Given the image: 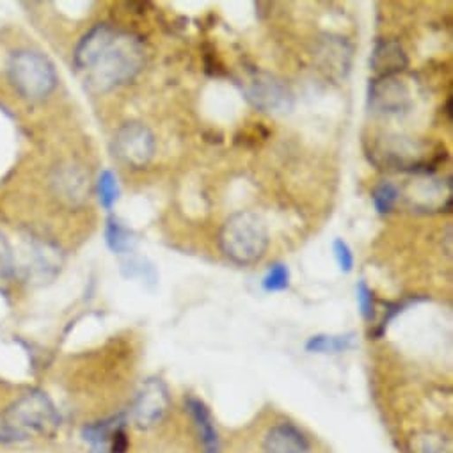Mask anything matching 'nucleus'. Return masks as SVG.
Listing matches in <instances>:
<instances>
[{
    "label": "nucleus",
    "mask_w": 453,
    "mask_h": 453,
    "mask_svg": "<svg viewBox=\"0 0 453 453\" xmlns=\"http://www.w3.org/2000/svg\"><path fill=\"white\" fill-rule=\"evenodd\" d=\"M142 40L109 24L95 26L77 45L73 65L91 93H109L132 82L144 68Z\"/></svg>",
    "instance_id": "obj_1"
},
{
    "label": "nucleus",
    "mask_w": 453,
    "mask_h": 453,
    "mask_svg": "<svg viewBox=\"0 0 453 453\" xmlns=\"http://www.w3.org/2000/svg\"><path fill=\"white\" fill-rule=\"evenodd\" d=\"M219 244L234 264L253 265L265 257L269 248L267 224L255 211H237L222 224Z\"/></svg>",
    "instance_id": "obj_2"
},
{
    "label": "nucleus",
    "mask_w": 453,
    "mask_h": 453,
    "mask_svg": "<svg viewBox=\"0 0 453 453\" xmlns=\"http://www.w3.org/2000/svg\"><path fill=\"white\" fill-rule=\"evenodd\" d=\"M6 72L15 91L29 102L45 100L58 88V72L52 61L38 50L22 49L12 54Z\"/></svg>",
    "instance_id": "obj_3"
},
{
    "label": "nucleus",
    "mask_w": 453,
    "mask_h": 453,
    "mask_svg": "<svg viewBox=\"0 0 453 453\" xmlns=\"http://www.w3.org/2000/svg\"><path fill=\"white\" fill-rule=\"evenodd\" d=\"M59 426V414L52 400L42 391H29L4 412V430L12 437L49 435Z\"/></svg>",
    "instance_id": "obj_4"
},
{
    "label": "nucleus",
    "mask_w": 453,
    "mask_h": 453,
    "mask_svg": "<svg viewBox=\"0 0 453 453\" xmlns=\"http://www.w3.org/2000/svg\"><path fill=\"white\" fill-rule=\"evenodd\" d=\"M155 146L153 132L142 123H127L114 137V155L134 169H142L151 162Z\"/></svg>",
    "instance_id": "obj_5"
},
{
    "label": "nucleus",
    "mask_w": 453,
    "mask_h": 453,
    "mask_svg": "<svg viewBox=\"0 0 453 453\" xmlns=\"http://www.w3.org/2000/svg\"><path fill=\"white\" fill-rule=\"evenodd\" d=\"M246 95L262 112H287L292 107L290 89L267 73H255L246 86Z\"/></svg>",
    "instance_id": "obj_6"
},
{
    "label": "nucleus",
    "mask_w": 453,
    "mask_h": 453,
    "mask_svg": "<svg viewBox=\"0 0 453 453\" xmlns=\"http://www.w3.org/2000/svg\"><path fill=\"white\" fill-rule=\"evenodd\" d=\"M169 409V393L160 379H150L142 384L134 402V421L141 428L157 425Z\"/></svg>",
    "instance_id": "obj_7"
},
{
    "label": "nucleus",
    "mask_w": 453,
    "mask_h": 453,
    "mask_svg": "<svg viewBox=\"0 0 453 453\" xmlns=\"http://www.w3.org/2000/svg\"><path fill=\"white\" fill-rule=\"evenodd\" d=\"M370 107L386 116L402 114L411 107V91L398 77L375 79L370 84Z\"/></svg>",
    "instance_id": "obj_8"
},
{
    "label": "nucleus",
    "mask_w": 453,
    "mask_h": 453,
    "mask_svg": "<svg viewBox=\"0 0 453 453\" xmlns=\"http://www.w3.org/2000/svg\"><path fill=\"white\" fill-rule=\"evenodd\" d=\"M264 453H311V444L296 425L280 423L267 432Z\"/></svg>",
    "instance_id": "obj_9"
},
{
    "label": "nucleus",
    "mask_w": 453,
    "mask_h": 453,
    "mask_svg": "<svg viewBox=\"0 0 453 453\" xmlns=\"http://www.w3.org/2000/svg\"><path fill=\"white\" fill-rule=\"evenodd\" d=\"M407 54L395 40H379L370 58L372 70L380 77H396L407 68Z\"/></svg>",
    "instance_id": "obj_10"
},
{
    "label": "nucleus",
    "mask_w": 453,
    "mask_h": 453,
    "mask_svg": "<svg viewBox=\"0 0 453 453\" xmlns=\"http://www.w3.org/2000/svg\"><path fill=\"white\" fill-rule=\"evenodd\" d=\"M61 251L43 241H35L31 244L29 251V264H27V274L29 278H35L38 281H49L54 280L61 271Z\"/></svg>",
    "instance_id": "obj_11"
},
{
    "label": "nucleus",
    "mask_w": 453,
    "mask_h": 453,
    "mask_svg": "<svg viewBox=\"0 0 453 453\" xmlns=\"http://www.w3.org/2000/svg\"><path fill=\"white\" fill-rule=\"evenodd\" d=\"M320 65L324 70L336 73L338 77H345L350 68V59H352V47L345 38L338 36H327L320 43Z\"/></svg>",
    "instance_id": "obj_12"
},
{
    "label": "nucleus",
    "mask_w": 453,
    "mask_h": 453,
    "mask_svg": "<svg viewBox=\"0 0 453 453\" xmlns=\"http://www.w3.org/2000/svg\"><path fill=\"white\" fill-rule=\"evenodd\" d=\"M185 405L201 434V439L204 442V453L220 451L219 434H217V428H215V423H213V418H211L208 407L199 398H194V396H188Z\"/></svg>",
    "instance_id": "obj_13"
},
{
    "label": "nucleus",
    "mask_w": 453,
    "mask_h": 453,
    "mask_svg": "<svg viewBox=\"0 0 453 453\" xmlns=\"http://www.w3.org/2000/svg\"><path fill=\"white\" fill-rule=\"evenodd\" d=\"M54 185L58 194L70 201V203H81L88 196V178L84 173L77 167H61L58 169L54 176Z\"/></svg>",
    "instance_id": "obj_14"
},
{
    "label": "nucleus",
    "mask_w": 453,
    "mask_h": 453,
    "mask_svg": "<svg viewBox=\"0 0 453 453\" xmlns=\"http://www.w3.org/2000/svg\"><path fill=\"white\" fill-rule=\"evenodd\" d=\"M105 237H107L109 248H111L114 253H118V255L130 253L132 248H134V244H135L134 234L127 228V226H123L116 217H111V219L107 220Z\"/></svg>",
    "instance_id": "obj_15"
},
{
    "label": "nucleus",
    "mask_w": 453,
    "mask_h": 453,
    "mask_svg": "<svg viewBox=\"0 0 453 453\" xmlns=\"http://www.w3.org/2000/svg\"><path fill=\"white\" fill-rule=\"evenodd\" d=\"M352 347V334L347 336H311L306 343V350L311 354H340Z\"/></svg>",
    "instance_id": "obj_16"
},
{
    "label": "nucleus",
    "mask_w": 453,
    "mask_h": 453,
    "mask_svg": "<svg viewBox=\"0 0 453 453\" xmlns=\"http://www.w3.org/2000/svg\"><path fill=\"white\" fill-rule=\"evenodd\" d=\"M372 197L379 213H389L400 197V190L393 183L382 181L380 185L375 187Z\"/></svg>",
    "instance_id": "obj_17"
},
{
    "label": "nucleus",
    "mask_w": 453,
    "mask_h": 453,
    "mask_svg": "<svg viewBox=\"0 0 453 453\" xmlns=\"http://www.w3.org/2000/svg\"><path fill=\"white\" fill-rule=\"evenodd\" d=\"M119 196V187H118V178L112 171H104L98 178V199L104 208L111 210L112 204L118 201Z\"/></svg>",
    "instance_id": "obj_18"
},
{
    "label": "nucleus",
    "mask_w": 453,
    "mask_h": 453,
    "mask_svg": "<svg viewBox=\"0 0 453 453\" xmlns=\"http://www.w3.org/2000/svg\"><path fill=\"white\" fill-rule=\"evenodd\" d=\"M264 290L265 292H281L290 285V271L283 264H276L269 269L267 276L264 278Z\"/></svg>",
    "instance_id": "obj_19"
},
{
    "label": "nucleus",
    "mask_w": 453,
    "mask_h": 453,
    "mask_svg": "<svg viewBox=\"0 0 453 453\" xmlns=\"http://www.w3.org/2000/svg\"><path fill=\"white\" fill-rule=\"evenodd\" d=\"M356 294H357V304L363 319L372 320L375 317V303H373L372 288L365 281H359L356 287Z\"/></svg>",
    "instance_id": "obj_20"
},
{
    "label": "nucleus",
    "mask_w": 453,
    "mask_h": 453,
    "mask_svg": "<svg viewBox=\"0 0 453 453\" xmlns=\"http://www.w3.org/2000/svg\"><path fill=\"white\" fill-rule=\"evenodd\" d=\"M15 273V255L8 239L0 234V280H6Z\"/></svg>",
    "instance_id": "obj_21"
},
{
    "label": "nucleus",
    "mask_w": 453,
    "mask_h": 453,
    "mask_svg": "<svg viewBox=\"0 0 453 453\" xmlns=\"http://www.w3.org/2000/svg\"><path fill=\"white\" fill-rule=\"evenodd\" d=\"M333 251H334V258H336L342 273L349 274L354 267V255H352L350 248L347 246V242H343L342 239H336L333 244Z\"/></svg>",
    "instance_id": "obj_22"
},
{
    "label": "nucleus",
    "mask_w": 453,
    "mask_h": 453,
    "mask_svg": "<svg viewBox=\"0 0 453 453\" xmlns=\"http://www.w3.org/2000/svg\"><path fill=\"white\" fill-rule=\"evenodd\" d=\"M107 449H109L107 453H127V449H128V439H127V432L123 430L121 425L112 432Z\"/></svg>",
    "instance_id": "obj_23"
},
{
    "label": "nucleus",
    "mask_w": 453,
    "mask_h": 453,
    "mask_svg": "<svg viewBox=\"0 0 453 453\" xmlns=\"http://www.w3.org/2000/svg\"><path fill=\"white\" fill-rule=\"evenodd\" d=\"M421 453H444V444L442 439L439 437H423L421 441Z\"/></svg>",
    "instance_id": "obj_24"
}]
</instances>
